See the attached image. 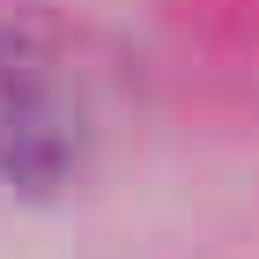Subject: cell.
<instances>
[{"mask_svg":"<svg viewBox=\"0 0 259 259\" xmlns=\"http://www.w3.org/2000/svg\"><path fill=\"white\" fill-rule=\"evenodd\" d=\"M89 163V111L67 60L30 30H0V178L15 193H67Z\"/></svg>","mask_w":259,"mask_h":259,"instance_id":"cell-1","label":"cell"}]
</instances>
